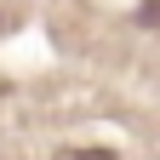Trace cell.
<instances>
[{
    "label": "cell",
    "mask_w": 160,
    "mask_h": 160,
    "mask_svg": "<svg viewBox=\"0 0 160 160\" xmlns=\"http://www.w3.org/2000/svg\"><path fill=\"white\" fill-rule=\"evenodd\" d=\"M0 34H6V12H0Z\"/></svg>",
    "instance_id": "6da1fadb"
}]
</instances>
